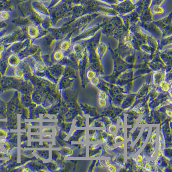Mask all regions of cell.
Wrapping results in <instances>:
<instances>
[{"label":"cell","instance_id":"6da1fadb","mask_svg":"<svg viewBox=\"0 0 172 172\" xmlns=\"http://www.w3.org/2000/svg\"><path fill=\"white\" fill-rule=\"evenodd\" d=\"M160 87L162 90L164 92L168 91L170 89V87H169V84L167 82L163 81L160 83Z\"/></svg>","mask_w":172,"mask_h":172},{"label":"cell","instance_id":"7a4b0ae2","mask_svg":"<svg viewBox=\"0 0 172 172\" xmlns=\"http://www.w3.org/2000/svg\"><path fill=\"white\" fill-rule=\"evenodd\" d=\"M98 105L100 108H105L107 106V101L106 99L99 98L98 99Z\"/></svg>","mask_w":172,"mask_h":172},{"label":"cell","instance_id":"3957f363","mask_svg":"<svg viewBox=\"0 0 172 172\" xmlns=\"http://www.w3.org/2000/svg\"><path fill=\"white\" fill-rule=\"evenodd\" d=\"M9 13L7 11H2L0 12V20H6L9 18Z\"/></svg>","mask_w":172,"mask_h":172},{"label":"cell","instance_id":"277c9868","mask_svg":"<svg viewBox=\"0 0 172 172\" xmlns=\"http://www.w3.org/2000/svg\"><path fill=\"white\" fill-rule=\"evenodd\" d=\"M153 163L151 162H146L145 166H143V169L146 170L147 171H150L153 168Z\"/></svg>","mask_w":172,"mask_h":172},{"label":"cell","instance_id":"5b68a950","mask_svg":"<svg viewBox=\"0 0 172 172\" xmlns=\"http://www.w3.org/2000/svg\"><path fill=\"white\" fill-rule=\"evenodd\" d=\"M99 163H100V166L102 168H107L111 164V161L109 160H100Z\"/></svg>","mask_w":172,"mask_h":172},{"label":"cell","instance_id":"8992f818","mask_svg":"<svg viewBox=\"0 0 172 172\" xmlns=\"http://www.w3.org/2000/svg\"><path fill=\"white\" fill-rule=\"evenodd\" d=\"M124 141H125V138L121 136H117L114 138V141L115 144H118L120 142H124Z\"/></svg>","mask_w":172,"mask_h":172},{"label":"cell","instance_id":"52a82bcc","mask_svg":"<svg viewBox=\"0 0 172 172\" xmlns=\"http://www.w3.org/2000/svg\"><path fill=\"white\" fill-rule=\"evenodd\" d=\"M117 129L116 125H111L109 126L108 128V131L110 133L112 134L115 133Z\"/></svg>","mask_w":172,"mask_h":172},{"label":"cell","instance_id":"ba28073f","mask_svg":"<svg viewBox=\"0 0 172 172\" xmlns=\"http://www.w3.org/2000/svg\"><path fill=\"white\" fill-rule=\"evenodd\" d=\"M108 171L110 172H116L117 171V168L115 165L111 164L107 168Z\"/></svg>","mask_w":172,"mask_h":172},{"label":"cell","instance_id":"9c48e42d","mask_svg":"<svg viewBox=\"0 0 172 172\" xmlns=\"http://www.w3.org/2000/svg\"><path fill=\"white\" fill-rule=\"evenodd\" d=\"M133 159L136 163L141 162L143 161V160H144V157H143L142 155H138L136 156L135 158H134H134H133Z\"/></svg>","mask_w":172,"mask_h":172},{"label":"cell","instance_id":"30bf717a","mask_svg":"<svg viewBox=\"0 0 172 172\" xmlns=\"http://www.w3.org/2000/svg\"><path fill=\"white\" fill-rule=\"evenodd\" d=\"M98 96L99 98H103V99H106L107 98V95L106 93V92L103 91H99L98 93Z\"/></svg>","mask_w":172,"mask_h":172},{"label":"cell","instance_id":"8fae6325","mask_svg":"<svg viewBox=\"0 0 172 172\" xmlns=\"http://www.w3.org/2000/svg\"><path fill=\"white\" fill-rule=\"evenodd\" d=\"M92 79L93 80L91 81V83L92 85L93 86H95L99 84V79L98 77H95V78L94 77L93 79Z\"/></svg>","mask_w":172,"mask_h":172},{"label":"cell","instance_id":"7c38bea8","mask_svg":"<svg viewBox=\"0 0 172 172\" xmlns=\"http://www.w3.org/2000/svg\"><path fill=\"white\" fill-rule=\"evenodd\" d=\"M135 110V111L138 114L142 113H143L144 111V108H143V107L141 106H138V107H136Z\"/></svg>","mask_w":172,"mask_h":172},{"label":"cell","instance_id":"4fadbf2b","mask_svg":"<svg viewBox=\"0 0 172 172\" xmlns=\"http://www.w3.org/2000/svg\"><path fill=\"white\" fill-rule=\"evenodd\" d=\"M89 142H99V140L97 138L95 137L94 136H90L89 137Z\"/></svg>","mask_w":172,"mask_h":172},{"label":"cell","instance_id":"5bb4252c","mask_svg":"<svg viewBox=\"0 0 172 172\" xmlns=\"http://www.w3.org/2000/svg\"><path fill=\"white\" fill-rule=\"evenodd\" d=\"M151 140L152 142L153 143H155L157 141V133H154L153 134H152V137H151Z\"/></svg>","mask_w":172,"mask_h":172},{"label":"cell","instance_id":"9a60e30c","mask_svg":"<svg viewBox=\"0 0 172 172\" xmlns=\"http://www.w3.org/2000/svg\"><path fill=\"white\" fill-rule=\"evenodd\" d=\"M163 151L162 149H158V151H157V156L158 157H160L162 156L163 155Z\"/></svg>","mask_w":172,"mask_h":172},{"label":"cell","instance_id":"2e32d148","mask_svg":"<svg viewBox=\"0 0 172 172\" xmlns=\"http://www.w3.org/2000/svg\"><path fill=\"white\" fill-rule=\"evenodd\" d=\"M95 76V74L93 73V72H90L88 74L87 77L88 79L90 80H91V79H93V78Z\"/></svg>","mask_w":172,"mask_h":172},{"label":"cell","instance_id":"e0dca14e","mask_svg":"<svg viewBox=\"0 0 172 172\" xmlns=\"http://www.w3.org/2000/svg\"><path fill=\"white\" fill-rule=\"evenodd\" d=\"M143 166H144V164L142 163V162H137V163H136V168H138V169H142L143 168Z\"/></svg>","mask_w":172,"mask_h":172},{"label":"cell","instance_id":"ac0fdd59","mask_svg":"<svg viewBox=\"0 0 172 172\" xmlns=\"http://www.w3.org/2000/svg\"><path fill=\"white\" fill-rule=\"evenodd\" d=\"M166 114L169 117H171L172 116V110L171 109H168L166 110V111H165Z\"/></svg>","mask_w":172,"mask_h":172},{"label":"cell","instance_id":"d6986e66","mask_svg":"<svg viewBox=\"0 0 172 172\" xmlns=\"http://www.w3.org/2000/svg\"><path fill=\"white\" fill-rule=\"evenodd\" d=\"M4 22L2 21H0V30L2 28H3L4 27L5 24L4 23Z\"/></svg>","mask_w":172,"mask_h":172},{"label":"cell","instance_id":"ffe728a7","mask_svg":"<svg viewBox=\"0 0 172 172\" xmlns=\"http://www.w3.org/2000/svg\"><path fill=\"white\" fill-rule=\"evenodd\" d=\"M118 147V148H120V149H125V144L124 143H122V144L119 145Z\"/></svg>","mask_w":172,"mask_h":172},{"label":"cell","instance_id":"44dd1931","mask_svg":"<svg viewBox=\"0 0 172 172\" xmlns=\"http://www.w3.org/2000/svg\"><path fill=\"white\" fill-rule=\"evenodd\" d=\"M5 132L2 130H0V136H4L5 135Z\"/></svg>","mask_w":172,"mask_h":172},{"label":"cell","instance_id":"7402d4cb","mask_svg":"<svg viewBox=\"0 0 172 172\" xmlns=\"http://www.w3.org/2000/svg\"><path fill=\"white\" fill-rule=\"evenodd\" d=\"M167 102H168V103H170V104H172L171 99H170V98H169V99H167Z\"/></svg>","mask_w":172,"mask_h":172},{"label":"cell","instance_id":"603a6c76","mask_svg":"<svg viewBox=\"0 0 172 172\" xmlns=\"http://www.w3.org/2000/svg\"><path fill=\"white\" fill-rule=\"evenodd\" d=\"M156 153V151L154 150L153 151L152 153V155H151V157H153L155 156V155Z\"/></svg>","mask_w":172,"mask_h":172},{"label":"cell","instance_id":"cb8c5ba5","mask_svg":"<svg viewBox=\"0 0 172 172\" xmlns=\"http://www.w3.org/2000/svg\"><path fill=\"white\" fill-rule=\"evenodd\" d=\"M124 122H123V120H120V126H123L124 125Z\"/></svg>","mask_w":172,"mask_h":172},{"label":"cell","instance_id":"d4e9b609","mask_svg":"<svg viewBox=\"0 0 172 172\" xmlns=\"http://www.w3.org/2000/svg\"><path fill=\"white\" fill-rule=\"evenodd\" d=\"M17 1H19L20 2H24L26 1L27 0H17Z\"/></svg>","mask_w":172,"mask_h":172},{"label":"cell","instance_id":"484cf974","mask_svg":"<svg viewBox=\"0 0 172 172\" xmlns=\"http://www.w3.org/2000/svg\"><path fill=\"white\" fill-rule=\"evenodd\" d=\"M2 56L1 52H0V60H1V59L2 58Z\"/></svg>","mask_w":172,"mask_h":172},{"label":"cell","instance_id":"4316f807","mask_svg":"<svg viewBox=\"0 0 172 172\" xmlns=\"http://www.w3.org/2000/svg\"><path fill=\"white\" fill-rule=\"evenodd\" d=\"M169 93H170V95H171V97H172L171 93V91L169 90Z\"/></svg>","mask_w":172,"mask_h":172},{"label":"cell","instance_id":"83f0119b","mask_svg":"<svg viewBox=\"0 0 172 172\" xmlns=\"http://www.w3.org/2000/svg\"><path fill=\"white\" fill-rule=\"evenodd\" d=\"M42 1H50V0H42Z\"/></svg>","mask_w":172,"mask_h":172}]
</instances>
